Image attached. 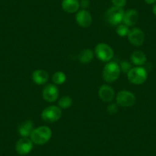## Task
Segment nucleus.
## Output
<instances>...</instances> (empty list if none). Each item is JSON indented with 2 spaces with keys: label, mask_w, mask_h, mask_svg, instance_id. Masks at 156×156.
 Returning a JSON list of instances; mask_svg holds the SVG:
<instances>
[{
  "label": "nucleus",
  "mask_w": 156,
  "mask_h": 156,
  "mask_svg": "<svg viewBox=\"0 0 156 156\" xmlns=\"http://www.w3.org/2000/svg\"><path fill=\"white\" fill-rule=\"evenodd\" d=\"M52 137V131L46 126H38L34 129L30 136V139L35 145H44L50 141Z\"/></svg>",
  "instance_id": "nucleus-1"
},
{
  "label": "nucleus",
  "mask_w": 156,
  "mask_h": 156,
  "mask_svg": "<svg viewBox=\"0 0 156 156\" xmlns=\"http://www.w3.org/2000/svg\"><path fill=\"white\" fill-rule=\"evenodd\" d=\"M120 73L121 70L119 64L115 62H108L103 67L102 75L105 81L112 83L119 77Z\"/></svg>",
  "instance_id": "nucleus-2"
},
{
  "label": "nucleus",
  "mask_w": 156,
  "mask_h": 156,
  "mask_svg": "<svg viewBox=\"0 0 156 156\" xmlns=\"http://www.w3.org/2000/svg\"><path fill=\"white\" fill-rule=\"evenodd\" d=\"M127 77L130 83L135 85H141L146 81L148 73L144 67H133L127 73Z\"/></svg>",
  "instance_id": "nucleus-3"
},
{
  "label": "nucleus",
  "mask_w": 156,
  "mask_h": 156,
  "mask_svg": "<svg viewBox=\"0 0 156 156\" xmlns=\"http://www.w3.org/2000/svg\"><path fill=\"white\" fill-rule=\"evenodd\" d=\"M124 12L122 8H118V7L112 6L107 10L106 12V22L111 25L117 26L123 20Z\"/></svg>",
  "instance_id": "nucleus-4"
},
{
  "label": "nucleus",
  "mask_w": 156,
  "mask_h": 156,
  "mask_svg": "<svg viewBox=\"0 0 156 156\" xmlns=\"http://www.w3.org/2000/svg\"><path fill=\"white\" fill-rule=\"evenodd\" d=\"M94 54L100 61L108 63L113 58L114 51L112 48L105 43H100L95 48Z\"/></svg>",
  "instance_id": "nucleus-5"
},
{
  "label": "nucleus",
  "mask_w": 156,
  "mask_h": 156,
  "mask_svg": "<svg viewBox=\"0 0 156 156\" xmlns=\"http://www.w3.org/2000/svg\"><path fill=\"white\" fill-rule=\"evenodd\" d=\"M62 116V110L59 106H49L41 112L43 120L48 123H52L59 120Z\"/></svg>",
  "instance_id": "nucleus-6"
},
{
  "label": "nucleus",
  "mask_w": 156,
  "mask_h": 156,
  "mask_svg": "<svg viewBox=\"0 0 156 156\" xmlns=\"http://www.w3.org/2000/svg\"><path fill=\"white\" fill-rule=\"evenodd\" d=\"M136 96L129 90H122L115 97L116 104L121 107H130L136 103Z\"/></svg>",
  "instance_id": "nucleus-7"
},
{
  "label": "nucleus",
  "mask_w": 156,
  "mask_h": 156,
  "mask_svg": "<svg viewBox=\"0 0 156 156\" xmlns=\"http://www.w3.org/2000/svg\"><path fill=\"white\" fill-rule=\"evenodd\" d=\"M34 143L31 139L23 138L19 139L16 144V151L20 155H26L29 154L33 148Z\"/></svg>",
  "instance_id": "nucleus-8"
},
{
  "label": "nucleus",
  "mask_w": 156,
  "mask_h": 156,
  "mask_svg": "<svg viewBox=\"0 0 156 156\" xmlns=\"http://www.w3.org/2000/svg\"><path fill=\"white\" fill-rule=\"evenodd\" d=\"M127 37L129 42L136 47L142 46L145 41V34L139 28H134L130 30Z\"/></svg>",
  "instance_id": "nucleus-9"
},
{
  "label": "nucleus",
  "mask_w": 156,
  "mask_h": 156,
  "mask_svg": "<svg viewBox=\"0 0 156 156\" xmlns=\"http://www.w3.org/2000/svg\"><path fill=\"white\" fill-rule=\"evenodd\" d=\"M42 96L44 100L48 103H53L59 97V90L55 84H48L43 89Z\"/></svg>",
  "instance_id": "nucleus-10"
},
{
  "label": "nucleus",
  "mask_w": 156,
  "mask_h": 156,
  "mask_svg": "<svg viewBox=\"0 0 156 156\" xmlns=\"http://www.w3.org/2000/svg\"><path fill=\"white\" fill-rule=\"evenodd\" d=\"M76 22L80 26L83 28H88L92 25L93 18L90 13L86 9H82L77 12L76 14Z\"/></svg>",
  "instance_id": "nucleus-11"
},
{
  "label": "nucleus",
  "mask_w": 156,
  "mask_h": 156,
  "mask_svg": "<svg viewBox=\"0 0 156 156\" xmlns=\"http://www.w3.org/2000/svg\"><path fill=\"white\" fill-rule=\"evenodd\" d=\"M98 94L100 98L105 103H111L115 98V91L112 89V87L107 84H103L100 86Z\"/></svg>",
  "instance_id": "nucleus-12"
},
{
  "label": "nucleus",
  "mask_w": 156,
  "mask_h": 156,
  "mask_svg": "<svg viewBox=\"0 0 156 156\" xmlns=\"http://www.w3.org/2000/svg\"><path fill=\"white\" fill-rule=\"evenodd\" d=\"M139 19V12L136 9H129L124 13V17L122 22L128 27H131L137 23Z\"/></svg>",
  "instance_id": "nucleus-13"
},
{
  "label": "nucleus",
  "mask_w": 156,
  "mask_h": 156,
  "mask_svg": "<svg viewBox=\"0 0 156 156\" xmlns=\"http://www.w3.org/2000/svg\"><path fill=\"white\" fill-rule=\"evenodd\" d=\"M31 77H32L33 82L37 85L45 84L49 80V75L48 72L41 69L34 70L32 73Z\"/></svg>",
  "instance_id": "nucleus-14"
},
{
  "label": "nucleus",
  "mask_w": 156,
  "mask_h": 156,
  "mask_svg": "<svg viewBox=\"0 0 156 156\" xmlns=\"http://www.w3.org/2000/svg\"><path fill=\"white\" fill-rule=\"evenodd\" d=\"M62 9L67 13L77 12L80 9V2L78 0H63Z\"/></svg>",
  "instance_id": "nucleus-15"
},
{
  "label": "nucleus",
  "mask_w": 156,
  "mask_h": 156,
  "mask_svg": "<svg viewBox=\"0 0 156 156\" xmlns=\"http://www.w3.org/2000/svg\"><path fill=\"white\" fill-rule=\"evenodd\" d=\"M34 122L31 120H27L21 124L19 127V133L22 137L28 138L34 130Z\"/></svg>",
  "instance_id": "nucleus-16"
},
{
  "label": "nucleus",
  "mask_w": 156,
  "mask_h": 156,
  "mask_svg": "<svg viewBox=\"0 0 156 156\" xmlns=\"http://www.w3.org/2000/svg\"><path fill=\"white\" fill-rule=\"evenodd\" d=\"M130 59L135 65L139 67V66H142L145 64L147 61V57L141 51H135L134 52L132 53Z\"/></svg>",
  "instance_id": "nucleus-17"
},
{
  "label": "nucleus",
  "mask_w": 156,
  "mask_h": 156,
  "mask_svg": "<svg viewBox=\"0 0 156 156\" xmlns=\"http://www.w3.org/2000/svg\"><path fill=\"white\" fill-rule=\"evenodd\" d=\"M94 58V52L90 49H84L80 53L78 56L79 61L82 64H88L91 62Z\"/></svg>",
  "instance_id": "nucleus-18"
},
{
  "label": "nucleus",
  "mask_w": 156,
  "mask_h": 156,
  "mask_svg": "<svg viewBox=\"0 0 156 156\" xmlns=\"http://www.w3.org/2000/svg\"><path fill=\"white\" fill-rule=\"evenodd\" d=\"M67 80V76L62 71H57L52 76V81L56 85H61Z\"/></svg>",
  "instance_id": "nucleus-19"
},
{
  "label": "nucleus",
  "mask_w": 156,
  "mask_h": 156,
  "mask_svg": "<svg viewBox=\"0 0 156 156\" xmlns=\"http://www.w3.org/2000/svg\"><path fill=\"white\" fill-rule=\"evenodd\" d=\"M72 103H73V100L68 96H64V97H61L60 100H58V106L61 109H68L71 106Z\"/></svg>",
  "instance_id": "nucleus-20"
},
{
  "label": "nucleus",
  "mask_w": 156,
  "mask_h": 156,
  "mask_svg": "<svg viewBox=\"0 0 156 156\" xmlns=\"http://www.w3.org/2000/svg\"><path fill=\"white\" fill-rule=\"evenodd\" d=\"M130 29L125 24H119L116 27V33L120 37H126L129 33Z\"/></svg>",
  "instance_id": "nucleus-21"
},
{
  "label": "nucleus",
  "mask_w": 156,
  "mask_h": 156,
  "mask_svg": "<svg viewBox=\"0 0 156 156\" xmlns=\"http://www.w3.org/2000/svg\"><path fill=\"white\" fill-rule=\"evenodd\" d=\"M119 67H120L121 71L124 73H126V74L128 73V72L133 68V67H132L131 64L126 61H122V62H121Z\"/></svg>",
  "instance_id": "nucleus-22"
},
{
  "label": "nucleus",
  "mask_w": 156,
  "mask_h": 156,
  "mask_svg": "<svg viewBox=\"0 0 156 156\" xmlns=\"http://www.w3.org/2000/svg\"><path fill=\"white\" fill-rule=\"evenodd\" d=\"M113 6L118 8H123L126 4V0H111Z\"/></svg>",
  "instance_id": "nucleus-23"
},
{
  "label": "nucleus",
  "mask_w": 156,
  "mask_h": 156,
  "mask_svg": "<svg viewBox=\"0 0 156 156\" xmlns=\"http://www.w3.org/2000/svg\"><path fill=\"white\" fill-rule=\"evenodd\" d=\"M118 111V105L114 104V103H112V104H109V106L107 107V112H109L111 115H114Z\"/></svg>",
  "instance_id": "nucleus-24"
},
{
  "label": "nucleus",
  "mask_w": 156,
  "mask_h": 156,
  "mask_svg": "<svg viewBox=\"0 0 156 156\" xmlns=\"http://www.w3.org/2000/svg\"><path fill=\"white\" fill-rule=\"evenodd\" d=\"M80 5L85 9L90 6V1L89 0H81L80 2Z\"/></svg>",
  "instance_id": "nucleus-25"
},
{
  "label": "nucleus",
  "mask_w": 156,
  "mask_h": 156,
  "mask_svg": "<svg viewBox=\"0 0 156 156\" xmlns=\"http://www.w3.org/2000/svg\"><path fill=\"white\" fill-rule=\"evenodd\" d=\"M145 2H146L147 4H149V5H151V4L155 3L156 0H145Z\"/></svg>",
  "instance_id": "nucleus-26"
},
{
  "label": "nucleus",
  "mask_w": 156,
  "mask_h": 156,
  "mask_svg": "<svg viewBox=\"0 0 156 156\" xmlns=\"http://www.w3.org/2000/svg\"><path fill=\"white\" fill-rule=\"evenodd\" d=\"M152 10H153V13H154V16H156V4L154 5V6H153V9Z\"/></svg>",
  "instance_id": "nucleus-27"
}]
</instances>
